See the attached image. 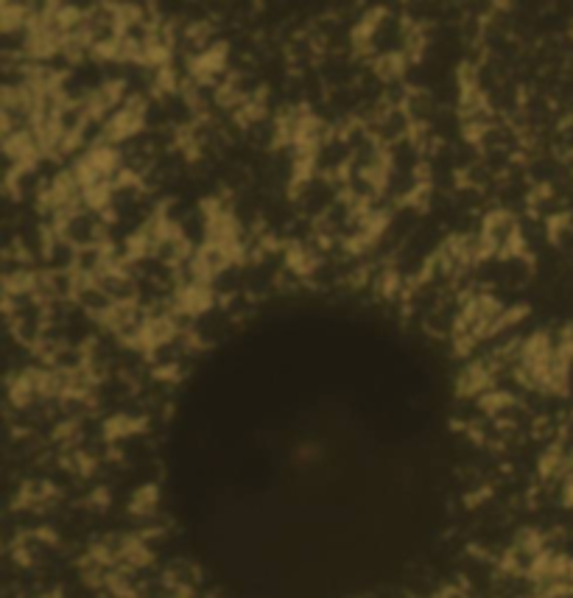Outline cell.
I'll use <instances>...</instances> for the list:
<instances>
[{
  "label": "cell",
  "instance_id": "obj_1",
  "mask_svg": "<svg viewBox=\"0 0 573 598\" xmlns=\"http://www.w3.org/2000/svg\"><path fill=\"white\" fill-rule=\"evenodd\" d=\"M76 305H79V311H82L90 322H96V325H104L107 316L115 311V302L110 299V294L98 286L96 280H84V277L82 286H79V294H76Z\"/></svg>",
  "mask_w": 573,
  "mask_h": 598
},
{
  "label": "cell",
  "instance_id": "obj_2",
  "mask_svg": "<svg viewBox=\"0 0 573 598\" xmlns=\"http://www.w3.org/2000/svg\"><path fill=\"white\" fill-rule=\"evenodd\" d=\"M96 283L107 294L115 305H135L140 302V280L132 274L121 272V269H107V272L96 277Z\"/></svg>",
  "mask_w": 573,
  "mask_h": 598
},
{
  "label": "cell",
  "instance_id": "obj_3",
  "mask_svg": "<svg viewBox=\"0 0 573 598\" xmlns=\"http://www.w3.org/2000/svg\"><path fill=\"white\" fill-rule=\"evenodd\" d=\"M403 112L409 115L414 126H434L439 115V104L434 93H428L423 87H411L409 96L403 101Z\"/></svg>",
  "mask_w": 573,
  "mask_h": 598
}]
</instances>
